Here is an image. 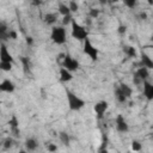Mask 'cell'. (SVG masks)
Returning <instances> with one entry per match:
<instances>
[{"label": "cell", "instance_id": "1", "mask_svg": "<svg viewBox=\"0 0 153 153\" xmlns=\"http://www.w3.org/2000/svg\"><path fill=\"white\" fill-rule=\"evenodd\" d=\"M66 98H67V104L71 111H79L86 105V102L81 97L72 92L71 90H66Z\"/></svg>", "mask_w": 153, "mask_h": 153}, {"label": "cell", "instance_id": "2", "mask_svg": "<svg viewBox=\"0 0 153 153\" xmlns=\"http://www.w3.org/2000/svg\"><path fill=\"white\" fill-rule=\"evenodd\" d=\"M71 35L74 39L84 42L86 38H88V30L81 24H79L75 19H73L71 23Z\"/></svg>", "mask_w": 153, "mask_h": 153}, {"label": "cell", "instance_id": "3", "mask_svg": "<svg viewBox=\"0 0 153 153\" xmlns=\"http://www.w3.org/2000/svg\"><path fill=\"white\" fill-rule=\"evenodd\" d=\"M50 39L57 45H62L67 41V32L63 25H54L50 31Z\"/></svg>", "mask_w": 153, "mask_h": 153}, {"label": "cell", "instance_id": "4", "mask_svg": "<svg viewBox=\"0 0 153 153\" xmlns=\"http://www.w3.org/2000/svg\"><path fill=\"white\" fill-rule=\"evenodd\" d=\"M82 51L85 55H87L92 61H97L99 57V50L92 44V42L90 41V38H86L82 42Z\"/></svg>", "mask_w": 153, "mask_h": 153}, {"label": "cell", "instance_id": "5", "mask_svg": "<svg viewBox=\"0 0 153 153\" xmlns=\"http://www.w3.org/2000/svg\"><path fill=\"white\" fill-rule=\"evenodd\" d=\"M61 66L65 67V68H67V69L71 71V72H75V71L79 69L80 63H79V61L75 60L73 56H71L69 54H66L65 57H63V60H62V62H61Z\"/></svg>", "mask_w": 153, "mask_h": 153}, {"label": "cell", "instance_id": "6", "mask_svg": "<svg viewBox=\"0 0 153 153\" xmlns=\"http://www.w3.org/2000/svg\"><path fill=\"white\" fill-rule=\"evenodd\" d=\"M108 109H109V103L106 100H99L93 106V110H94L96 116H97L98 120H102L103 118V116L105 115V112H106Z\"/></svg>", "mask_w": 153, "mask_h": 153}, {"label": "cell", "instance_id": "7", "mask_svg": "<svg viewBox=\"0 0 153 153\" xmlns=\"http://www.w3.org/2000/svg\"><path fill=\"white\" fill-rule=\"evenodd\" d=\"M115 126H116V129L118 133H127L129 130V124L122 114L117 115V117L115 120Z\"/></svg>", "mask_w": 153, "mask_h": 153}, {"label": "cell", "instance_id": "8", "mask_svg": "<svg viewBox=\"0 0 153 153\" xmlns=\"http://www.w3.org/2000/svg\"><path fill=\"white\" fill-rule=\"evenodd\" d=\"M0 61L1 62H12V63H14V57L12 56L10 50L7 49L5 42H1V44H0Z\"/></svg>", "mask_w": 153, "mask_h": 153}, {"label": "cell", "instance_id": "9", "mask_svg": "<svg viewBox=\"0 0 153 153\" xmlns=\"http://www.w3.org/2000/svg\"><path fill=\"white\" fill-rule=\"evenodd\" d=\"M142 94L146 98V100L152 102L153 100V84L148 80H145L142 82Z\"/></svg>", "mask_w": 153, "mask_h": 153}, {"label": "cell", "instance_id": "10", "mask_svg": "<svg viewBox=\"0 0 153 153\" xmlns=\"http://www.w3.org/2000/svg\"><path fill=\"white\" fill-rule=\"evenodd\" d=\"M140 66L147 67L148 69H153V59L143 50L140 53Z\"/></svg>", "mask_w": 153, "mask_h": 153}, {"label": "cell", "instance_id": "11", "mask_svg": "<svg viewBox=\"0 0 153 153\" xmlns=\"http://www.w3.org/2000/svg\"><path fill=\"white\" fill-rule=\"evenodd\" d=\"M16 90V85L12 80L10 79H4L0 84V91L6 92V93H12Z\"/></svg>", "mask_w": 153, "mask_h": 153}, {"label": "cell", "instance_id": "12", "mask_svg": "<svg viewBox=\"0 0 153 153\" xmlns=\"http://www.w3.org/2000/svg\"><path fill=\"white\" fill-rule=\"evenodd\" d=\"M59 74H60V81H61V82H69V81L73 79V72L68 71L67 68H65V67H62V66L60 67Z\"/></svg>", "mask_w": 153, "mask_h": 153}, {"label": "cell", "instance_id": "13", "mask_svg": "<svg viewBox=\"0 0 153 153\" xmlns=\"http://www.w3.org/2000/svg\"><path fill=\"white\" fill-rule=\"evenodd\" d=\"M37 146H38V143H37L36 139H33V137H27V139L24 141V147H25V151H27V152H33V151H36Z\"/></svg>", "mask_w": 153, "mask_h": 153}, {"label": "cell", "instance_id": "14", "mask_svg": "<svg viewBox=\"0 0 153 153\" xmlns=\"http://www.w3.org/2000/svg\"><path fill=\"white\" fill-rule=\"evenodd\" d=\"M135 74H136V75H137L142 81H145V80H147V79H148V76H149V69H148L147 67L140 66V67L136 69Z\"/></svg>", "mask_w": 153, "mask_h": 153}, {"label": "cell", "instance_id": "15", "mask_svg": "<svg viewBox=\"0 0 153 153\" xmlns=\"http://www.w3.org/2000/svg\"><path fill=\"white\" fill-rule=\"evenodd\" d=\"M123 53H124L128 57H130V59H135V57L139 56L136 48L133 47V45H124V47H123Z\"/></svg>", "mask_w": 153, "mask_h": 153}, {"label": "cell", "instance_id": "16", "mask_svg": "<svg viewBox=\"0 0 153 153\" xmlns=\"http://www.w3.org/2000/svg\"><path fill=\"white\" fill-rule=\"evenodd\" d=\"M43 20H44V23H45L47 25H54V24L56 23V20H57V14H56V13L48 12V13L44 14Z\"/></svg>", "mask_w": 153, "mask_h": 153}, {"label": "cell", "instance_id": "17", "mask_svg": "<svg viewBox=\"0 0 153 153\" xmlns=\"http://www.w3.org/2000/svg\"><path fill=\"white\" fill-rule=\"evenodd\" d=\"M115 97H116L117 102L121 103V104H124V103L128 100V98H127L126 94L122 92V90L120 88V86H116V87H115Z\"/></svg>", "mask_w": 153, "mask_h": 153}, {"label": "cell", "instance_id": "18", "mask_svg": "<svg viewBox=\"0 0 153 153\" xmlns=\"http://www.w3.org/2000/svg\"><path fill=\"white\" fill-rule=\"evenodd\" d=\"M8 31H10V29L7 27V25L5 23H1L0 24V38H1V42H5V41L10 39L8 38Z\"/></svg>", "mask_w": 153, "mask_h": 153}, {"label": "cell", "instance_id": "19", "mask_svg": "<svg viewBox=\"0 0 153 153\" xmlns=\"http://www.w3.org/2000/svg\"><path fill=\"white\" fill-rule=\"evenodd\" d=\"M57 12L63 17V16H67V14H72L71 10H69V6L63 4V2H60L59 6H57Z\"/></svg>", "mask_w": 153, "mask_h": 153}, {"label": "cell", "instance_id": "20", "mask_svg": "<svg viewBox=\"0 0 153 153\" xmlns=\"http://www.w3.org/2000/svg\"><path fill=\"white\" fill-rule=\"evenodd\" d=\"M20 61H22V65H23V68H24V73H25V74L30 73V71H31V62H30V59L26 57V56H22V57H20Z\"/></svg>", "mask_w": 153, "mask_h": 153}, {"label": "cell", "instance_id": "21", "mask_svg": "<svg viewBox=\"0 0 153 153\" xmlns=\"http://www.w3.org/2000/svg\"><path fill=\"white\" fill-rule=\"evenodd\" d=\"M118 86H120V88L122 90V92L126 94V97H127V98H130V97H131V94H133V88H131L128 84L121 82Z\"/></svg>", "mask_w": 153, "mask_h": 153}, {"label": "cell", "instance_id": "22", "mask_svg": "<svg viewBox=\"0 0 153 153\" xmlns=\"http://www.w3.org/2000/svg\"><path fill=\"white\" fill-rule=\"evenodd\" d=\"M59 139H60V141H61L65 146H69L71 137H69V134H68L67 131H60V133H59Z\"/></svg>", "mask_w": 153, "mask_h": 153}, {"label": "cell", "instance_id": "23", "mask_svg": "<svg viewBox=\"0 0 153 153\" xmlns=\"http://www.w3.org/2000/svg\"><path fill=\"white\" fill-rule=\"evenodd\" d=\"M13 143H14V139H13V136H7L4 141H2V147H4V149H10V148H12L13 147Z\"/></svg>", "mask_w": 153, "mask_h": 153}, {"label": "cell", "instance_id": "24", "mask_svg": "<svg viewBox=\"0 0 153 153\" xmlns=\"http://www.w3.org/2000/svg\"><path fill=\"white\" fill-rule=\"evenodd\" d=\"M7 124L10 126V128H18L19 127V120H18V117L16 115H12L11 118L8 120Z\"/></svg>", "mask_w": 153, "mask_h": 153}, {"label": "cell", "instance_id": "25", "mask_svg": "<svg viewBox=\"0 0 153 153\" xmlns=\"http://www.w3.org/2000/svg\"><path fill=\"white\" fill-rule=\"evenodd\" d=\"M12 66H13L12 62H1L0 61V69L2 72H10L12 69Z\"/></svg>", "mask_w": 153, "mask_h": 153}, {"label": "cell", "instance_id": "26", "mask_svg": "<svg viewBox=\"0 0 153 153\" xmlns=\"http://www.w3.org/2000/svg\"><path fill=\"white\" fill-rule=\"evenodd\" d=\"M68 6H69V10H71L72 13H76L79 11V4L75 0H71L69 4H68Z\"/></svg>", "mask_w": 153, "mask_h": 153}, {"label": "cell", "instance_id": "27", "mask_svg": "<svg viewBox=\"0 0 153 153\" xmlns=\"http://www.w3.org/2000/svg\"><path fill=\"white\" fill-rule=\"evenodd\" d=\"M99 14H100V11H99L98 8L92 7V8H90V11H88V17L92 18V19H97V18L99 17Z\"/></svg>", "mask_w": 153, "mask_h": 153}, {"label": "cell", "instance_id": "28", "mask_svg": "<svg viewBox=\"0 0 153 153\" xmlns=\"http://www.w3.org/2000/svg\"><path fill=\"white\" fill-rule=\"evenodd\" d=\"M122 1H123V5L128 8H135L137 5V0H122Z\"/></svg>", "mask_w": 153, "mask_h": 153}, {"label": "cell", "instance_id": "29", "mask_svg": "<svg viewBox=\"0 0 153 153\" xmlns=\"http://www.w3.org/2000/svg\"><path fill=\"white\" fill-rule=\"evenodd\" d=\"M141 149H142V145H141L139 141H136V140L131 141V151L139 152V151H141Z\"/></svg>", "mask_w": 153, "mask_h": 153}, {"label": "cell", "instance_id": "30", "mask_svg": "<svg viewBox=\"0 0 153 153\" xmlns=\"http://www.w3.org/2000/svg\"><path fill=\"white\" fill-rule=\"evenodd\" d=\"M73 19H74V18H73V16H72V14H67V16H63V17H62V25H63V26H66V25L71 24Z\"/></svg>", "mask_w": 153, "mask_h": 153}, {"label": "cell", "instance_id": "31", "mask_svg": "<svg viewBox=\"0 0 153 153\" xmlns=\"http://www.w3.org/2000/svg\"><path fill=\"white\" fill-rule=\"evenodd\" d=\"M8 38H10V39H13V41H16V39L18 38V32H17L16 30L11 29V30L8 31Z\"/></svg>", "mask_w": 153, "mask_h": 153}, {"label": "cell", "instance_id": "32", "mask_svg": "<svg viewBox=\"0 0 153 153\" xmlns=\"http://www.w3.org/2000/svg\"><path fill=\"white\" fill-rule=\"evenodd\" d=\"M10 129H11V134H12L13 137H19L20 136V129H19V127L18 128H10Z\"/></svg>", "mask_w": 153, "mask_h": 153}, {"label": "cell", "instance_id": "33", "mask_svg": "<svg viewBox=\"0 0 153 153\" xmlns=\"http://www.w3.org/2000/svg\"><path fill=\"white\" fill-rule=\"evenodd\" d=\"M47 149H48V152H56L57 151V146L55 145V143H47Z\"/></svg>", "mask_w": 153, "mask_h": 153}, {"label": "cell", "instance_id": "34", "mask_svg": "<svg viewBox=\"0 0 153 153\" xmlns=\"http://www.w3.org/2000/svg\"><path fill=\"white\" fill-rule=\"evenodd\" d=\"M117 32H118L120 35H124V33L127 32V26L123 25V24L118 25V27H117Z\"/></svg>", "mask_w": 153, "mask_h": 153}, {"label": "cell", "instance_id": "35", "mask_svg": "<svg viewBox=\"0 0 153 153\" xmlns=\"http://www.w3.org/2000/svg\"><path fill=\"white\" fill-rule=\"evenodd\" d=\"M133 82H134V85L135 86H140V85H142V80L136 75V74H134V78H133Z\"/></svg>", "mask_w": 153, "mask_h": 153}, {"label": "cell", "instance_id": "36", "mask_svg": "<svg viewBox=\"0 0 153 153\" xmlns=\"http://www.w3.org/2000/svg\"><path fill=\"white\" fill-rule=\"evenodd\" d=\"M25 41H26V44H27V45H32V44H33V38H32L31 36H27V37L25 38Z\"/></svg>", "mask_w": 153, "mask_h": 153}, {"label": "cell", "instance_id": "37", "mask_svg": "<svg viewBox=\"0 0 153 153\" xmlns=\"http://www.w3.org/2000/svg\"><path fill=\"white\" fill-rule=\"evenodd\" d=\"M140 18H141L142 20H146V19H147V13L141 12V13H140Z\"/></svg>", "mask_w": 153, "mask_h": 153}, {"label": "cell", "instance_id": "38", "mask_svg": "<svg viewBox=\"0 0 153 153\" xmlns=\"http://www.w3.org/2000/svg\"><path fill=\"white\" fill-rule=\"evenodd\" d=\"M106 2H108V0H99V4H102V5H104Z\"/></svg>", "mask_w": 153, "mask_h": 153}, {"label": "cell", "instance_id": "39", "mask_svg": "<svg viewBox=\"0 0 153 153\" xmlns=\"http://www.w3.org/2000/svg\"><path fill=\"white\" fill-rule=\"evenodd\" d=\"M147 4H148L149 6H153V0H147Z\"/></svg>", "mask_w": 153, "mask_h": 153}, {"label": "cell", "instance_id": "40", "mask_svg": "<svg viewBox=\"0 0 153 153\" xmlns=\"http://www.w3.org/2000/svg\"><path fill=\"white\" fill-rule=\"evenodd\" d=\"M110 2H118V1H121V0H109Z\"/></svg>", "mask_w": 153, "mask_h": 153}, {"label": "cell", "instance_id": "41", "mask_svg": "<svg viewBox=\"0 0 153 153\" xmlns=\"http://www.w3.org/2000/svg\"><path fill=\"white\" fill-rule=\"evenodd\" d=\"M151 41L153 42V33H152V36H151Z\"/></svg>", "mask_w": 153, "mask_h": 153}]
</instances>
